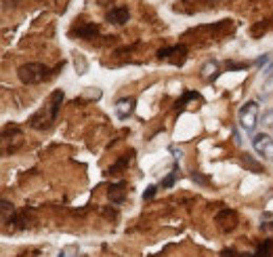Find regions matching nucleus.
I'll return each instance as SVG.
<instances>
[{
  "mask_svg": "<svg viewBox=\"0 0 273 257\" xmlns=\"http://www.w3.org/2000/svg\"><path fill=\"white\" fill-rule=\"evenodd\" d=\"M191 181H196L198 185H210V179L202 175L200 171H193V173H191Z\"/></svg>",
  "mask_w": 273,
  "mask_h": 257,
  "instance_id": "nucleus-18",
  "label": "nucleus"
},
{
  "mask_svg": "<svg viewBox=\"0 0 273 257\" xmlns=\"http://www.w3.org/2000/svg\"><path fill=\"white\" fill-rule=\"evenodd\" d=\"M252 146L265 161L273 163V139H271V135H267V133H257V135L252 137Z\"/></svg>",
  "mask_w": 273,
  "mask_h": 257,
  "instance_id": "nucleus-6",
  "label": "nucleus"
},
{
  "mask_svg": "<svg viewBox=\"0 0 273 257\" xmlns=\"http://www.w3.org/2000/svg\"><path fill=\"white\" fill-rule=\"evenodd\" d=\"M133 156H135V150H128L126 154H122V156L118 158V161L108 169V175H120L122 171H126V169H128V165L133 163Z\"/></svg>",
  "mask_w": 273,
  "mask_h": 257,
  "instance_id": "nucleus-11",
  "label": "nucleus"
},
{
  "mask_svg": "<svg viewBox=\"0 0 273 257\" xmlns=\"http://www.w3.org/2000/svg\"><path fill=\"white\" fill-rule=\"evenodd\" d=\"M59 257H76V255H67V251H61Z\"/></svg>",
  "mask_w": 273,
  "mask_h": 257,
  "instance_id": "nucleus-27",
  "label": "nucleus"
},
{
  "mask_svg": "<svg viewBox=\"0 0 273 257\" xmlns=\"http://www.w3.org/2000/svg\"><path fill=\"white\" fill-rule=\"evenodd\" d=\"M254 64H257L259 68H263L265 64H271V53H265V55H261L257 61H254Z\"/></svg>",
  "mask_w": 273,
  "mask_h": 257,
  "instance_id": "nucleus-19",
  "label": "nucleus"
},
{
  "mask_svg": "<svg viewBox=\"0 0 273 257\" xmlns=\"http://www.w3.org/2000/svg\"><path fill=\"white\" fill-rule=\"evenodd\" d=\"M97 34H99V25L97 23H78L69 30V36H74V38L78 36L82 40H91V38L97 36Z\"/></svg>",
  "mask_w": 273,
  "mask_h": 257,
  "instance_id": "nucleus-8",
  "label": "nucleus"
},
{
  "mask_svg": "<svg viewBox=\"0 0 273 257\" xmlns=\"http://www.w3.org/2000/svg\"><path fill=\"white\" fill-rule=\"evenodd\" d=\"M65 99V93L61 91V88H57V91H53L51 97H49V103L45 105V108H40L36 114H32L28 125L32 129L36 131H49L53 127V122L57 120L59 116V110H61V103H63Z\"/></svg>",
  "mask_w": 273,
  "mask_h": 257,
  "instance_id": "nucleus-1",
  "label": "nucleus"
},
{
  "mask_svg": "<svg viewBox=\"0 0 273 257\" xmlns=\"http://www.w3.org/2000/svg\"><path fill=\"white\" fill-rule=\"evenodd\" d=\"M135 103H137L135 97H122V99H118L116 105H113V112H116V116L120 120H128L135 112Z\"/></svg>",
  "mask_w": 273,
  "mask_h": 257,
  "instance_id": "nucleus-7",
  "label": "nucleus"
},
{
  "mask_svg": "<svg viewBox=\"0 0 273 257\" xmlns=\"http://www.w3.org/2000/svg\"><path fill=\"white\" fill-rule=\"evenodd\" d=\"M55 4H57V11H59V13H65L69 0H55Z\"/></svg>",
  "mask_w": 273,
  "mask_h": 257,
  "instance_id": "nucleus-21",
  "label": "nucleus"
},
{
  "mask_svg": "<svg viewBox=\"0 0 273 257\" xmlns=\"http://www.w3.org/2000/svg\"><path fill=\"white\" fill-rule=\"evenodd\" d=\"M242 163H244L246 169H250V171H254V173H265V169H263V165H259L257 161H254V156H250L248 152L242 154Z\"/></svg>",
  "mask_w": 273,
  "mask_h": 257,
  "instance_id": "nucleus-17",
  "label": "nucleus"
},
{
  "mask_svg": "<svg viewBox=\"0 0 273 257\" xmlns=\"http://www.w3.org/2000/svg\"><path fill=\"white\" fill-rule=\"evenodd\" d=\"M246 68H248V64H244V61H242V64H227L229 72H235V70H246Z\"/></svg>",
  "mask_w": 273,
  "mask_h": 257,
  "instance_id": "nucleus-22",
  "label": "nucleus"
},
{
  "mask_svg": "<svg viewBox=\"0 0 273 257\" xmlns=\"http://www.w3.org/2000/svg\"><path fill=\"white\" fill-rule=\"evenodd\" d=\"M126 181H118V183H111L109 190H108V196L113 205H122V202L126 200Z\"/></svg>",
  "mask_w": 273,
  "mask_h": 257,
  "instance_id": "nucleus-10",
  "label": "nucleus"
},
{
  "mask_svg": "<svg viewBox=\"0 0 273 257\" xmlns=\"http://www.w3.org/2000/svg\"><path fill=\"white\" fill-rule=\"evenodd\" d=\"M156 190H158V185H149V188L143 192V200H152L156 196Z\"/></svg>",
  "mask_w": 273,
  "mask_h": 257,
  "instance_id": "nucleus-20",
  "label": "nucleus"
},
{
  "mask_svg": "<svg viewBox=\"0 0 273 257\" xmlns=\"http://www.w3.org/2000/svg\"><path fill=\"white\" fill-rule=\"evenodd\" d=\"M261 230H273V226H271V224H267V221H265V224H261Z\"/></svg>",
  "mask_w": 273,
  "mask_h": 257,
  "instance_id": "nucleus-26",
  "label": "nucleus"
},
{
  "mask_svg": "<svg viewBox=\"0 0 273 257\" xmlns=\"http://www.w3.org/2000/svg\"><path fill=\"white\" fill-rule=\"evenodd\" d=\"M252 257H273V241L271 238H265V241L257 247V251L252 253Z\"/></svg>",
  "mask_w": 273,
  "mask_h": 257,
  "instance_id": "nucleus-13",
  "label": "nucleus"
},
{
  "mask_svg": "<svg viewBox=\"0 0 273 257\" xmlns=\"http://www.w3.org/2000/svg\"><path fill=\"white\" fill-rule=\"evenodd\" d=\"M218 76V64L217 61H206L204 66H202V78H206V81H215Z\"/></svg>",
  "mask_w": 273,
  "mask_h": 257,
  "instance_id": "nucleus-14",
  "label": "nucleus"
},
{
  "mask_svg": "<svg viewBox=\"0 0 273 257\" xmlns=\"http://www.w3.org/2000/svg\"><path fill=\"white\" fill-rule=\"evenodd\" d=\"M179 177H181V169H179V165H174L172 171L168 173V177H164V179L160 181V188H172V185L177 183Z\"/></svg>",
  "mask_w": 273,
  "mask_h": 257,
  "instance_id": "nucleus-15",
  "label": "nucleus"
},
{
  "mask_svg": "<svg viewBox=\"0 0 273 257\" xmlns=\"http://www.w3.org/2000/svg\"><path fill=\"white\" fill-rule=\"evenodd\" d=\"M263 122H265V125H273V110L263 114Z\"/></svg>",
  "mask_w": 273,
  "mask_h": 257,
  "instance_id": "nucleus-24",
  "label": "nucleus"
},
{
  "mask_svg": "<svg viewBox=\"0 0 273 257\" xmlns=\"http://www.w3.org/2000/svg\"><path fill=\"white\" fill-rule=\"evenodd\" d=\"M237 122H240V127L246 133H252L254 127H257V122H259V103L254 99L246 101L240 108V114H237Z\"/></svg>",
  "mask_w": 273,
  "mask_h": 257,
  "instance_id": "nucleus-3",
  "label": "nucleus"
},
{
  "mask_svg": "<svg viewBox=\"0 0 273 257\" xmlns=\"http://www.w3.org/2000/svg\"><path fill=\"white\" fill-rule=\"evenodd\" d=\"M57 72H53V70L45 64H38V61H30V64H23L17 70V76H19V81L23 85H40L49 81L51 76H55Z\"/></svg>",
  "mask_w": 273,
  "mask_h": 257,
  "instance_id": "nucleus-2",
  "label": "nucleus"
},
{
  "mask_svg": "<svg viewBox=\"0 0 273 257\" xmlns=\"http://www.w3.org/2000/svg\"><path fill=\"white\" fill-rule=\"evenodd\" d=\"M128 19H130V11L126 6H113L105 13V21L113 23V25H124V23H128Z\"/></svg>",
  "mask_w": 273,
  "mask_h": 257,
  "instance_id": "nucleus-9",
  "label": "nucleus"
},
{
  "mask_svg": "<svg viewBox=\"0 0 273 257\" xmlns=\"http://www.w3.org/2000/svg\"><path fill=\"white\" fill-rule=\"evenodd\" d=\"M170 152L174 154V158H177V161H179V158L183 156V152H181V150H177V148H174V146H170Z\"/></svg>",
  "mask_w": 273,
  "mask_h": 257,
  "instance_id": "nucleus-25",
  "label": "nucleus"
},
{
  "mask_svg": "<svg viewBox=\"0 0 273 257\" xmlns=\"http://www.w3.org/2000/svg\"><path fill=\"white\" fill-rule=\"evenodd\" d=\"M193 99L200 101V99H202L200 93H198V91H185L181 99H179L177 103H174V110H177V112H183V110H185V105H187L189 101H193Z\"/></svg>",
  "mask_w": 273,
  "mask_h": 257,
  "instance_id": "nucleus-12",
  "label": "nucleus"
},
{
  "mask_svg": "<svg viewBox=\"0 0 273 257\" xmlns=\"http://www.w3.org/2000/svg\"><path fill=\"white\" fill-rule=\"evenodd\" d=\"M0 211H2V224H4V226L11 224V219H13L15 213H17L15 207H13L8 200H2V202H0Z\"/></svg>",
  "mask_w": 273,
  "mask_h": 257,
  "instance_id": "nucleus-16",
  "label": "nucleus"
},
{
  "mask_svg": "<svg viewBox=\"0 0 273 257\" xmlns=\"http://www.w3.org/2000/svg\"><path fill=\"white\" fill-rule=\"evenodd\" d=\"M215 221H217V228L221 230V232H233V230L237 228V224H240V219H237V211H233V209H221L217 213V217H215Z\"/></svg>",
  "mask_w": 273,
  "mask_h": 257,
  "instance_id": "nucleus-5",
  "label": "nucleus"
},
{
  "mask_svg": "<svg viewBox=\"0 0 273 257\" xmlns=\"http://www.w3.org/2000/svg\"><path fill=\"white\" fill-rule=\"evenodd\" d=\"M273 91V76L267 78V83L263 85V93H271Z\"/></svg>",
  "mask_w": 273,
  "mask_h": 257,
  "instance_id": "nucleus-23",
  "label": "nucleus"
},
{
  "mask_svg": "<svg viewBox=\"0 0 273 257\" xmlns=\"http://www.w3.org/2000/svg\"><path fill=\"white\" fill-rule=\"evenodd\" d=\"M158 59L170 61L172 66H183L187 61V47L185 44H172V47H164L158 51Z\"/></svg>",
  "mask_w": 273,
  "mask_h": 257,
  "instance_id": "nucleus-4",
  "label": "nucleus"
}]
</instances>
